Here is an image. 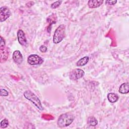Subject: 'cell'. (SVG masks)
Instances as JSON below:
<instances>
[{
	"mask_svg": "<svg viewBox=\"0 0 129 129\" xmlns=\"http://www.w3.org/2000/svg\"><path fill=\"white\" fill-rule=\"evenodd\" d=\"M75 116L70 112L61 114L57 120V125L59 127H64L70 125L74 121Z\"/></svg>",
	"mask_w": 129,
	"mask_h": 129,
	"instance_id": "1",
	"label": "cell"
},
{
	"mask_svg": "<svg viewBox=\"0 0 129 129\" xmlns=\"http://www.w3.org/2000/svg\"><path fill=\"white\" fill-rule=\"evenodd\" d=\"M23 95L26 99L32 102L39 110H43V108L40 99L34 93L30 90H26L24 92Z\"/></svg>",
	"mask_w": 129,
	"mask_h": 129,
	"instance_id": "2",
	"label": "cell"
},
{
	"mask_svg": "<svg viewBox=\"0 0 129 129\" xmlns=\"http://www.w3.org/2000/svg\"><path fill=\"white\" fill-rule=\"evenodd\" d=\"M65 26L63 24L59 25L55 30L53 37V42L54 44L60 42L65 37Z\"/></svg>",
	"mask_w": 129,
	"mask_h": 129,
	"instance_id": "3",
	"label": "cell"
},
{
	"mask_svg": "<svg viewBox=\"0 0 129 129\" xmlns=\"http://www.w3.org/2000/svg\"><path fill=\"white\" fill-rule=\"evenodd\" d=\"M27 62L30 65H39L43 63V59L37 54H31L27 58Z\"/></svg>",
	"mask_w": 129,
	"mask_h": 129,
	"instance_id": "4",
	"label": "cell"
},
{
	"mask_svg": "<svg viewBox=\"0 0 129 129\" xmlns=\"http://www.w3.org/2000/svg\"><path fill=\"white\" fill-rule=\"evenodd\" d=\"M85 74L84 71L80 69H76L70 72L69 77L72 80H77L82 78Z\"/></svg>",
	"mask_w": 129,
	"mask_h": 129,
	"instance_id": "5",
	"label": "cell"
},
{
	"mask_svg": "<svg viewBox=\"0 0 129 129\" xmlns=\"http://www.w3.org/2000/svg\"><path fill=\"white\" fill-rule=\"evenodd\" d=\"M11 15V11L8 7L6 6L2 7L0 8V22L6 21Z\"/></svg>",
	"mask_w": 129,
	"mask_h": 129,
	"instance_id": "6",
	"label": "cell"
},
{
	"mask_svg": "<svg viewBox=\"0 0 129 129\" xmlns=\"http://www.w3.org/2000/svg\"><path fill=\"white\" fill-rule=\"evenodd\" d=\"M17 38L19 43L23 46H25L27 44V40L24 31L19 29L17 32Z\"/></svg>",
	"mask_w": 129,
	"mask_h": 129,
	"instance_id": "7",
	"label": "cell"
},
{
	"mask_svg": "<svg viewBox=\"0 0 129 129\" xmlns=\"http://www.w3.org/2000/svg\"><path fill=\"white\" fill-rule=\"evenodd\" d=\"M13 60L14 61L18 64H21L23 60V55L19 50H15L14 51L12 56Z\"/></svg>",
	"mask_w": 129,
	"mask_h": 129,
	"instance_id": "8",
	"label": "cell"
},
{
	"mask_svg": "<svg viewBox=\"0 0 129 129\" xmlns=\"http://www.w3.org/2000/svg\"><path fill=\"white\" fill-rule=\"evenodd\" d=\"M0 52H1V62H3L7 60L8 55L9 52L8 51V48L5 46L0 47Z\"/></svg>",
	"mask_w": 129,
	"mask_h": 129,
	"instance_id": "9",
	"label": "cell"
},
{
	"mask_svg": "<svg viewBox=\"0 0 129 129\" xmlns=\"http://www.w3.org/2000/svg\"><path fill=\"white\" fill-rule=\"evenodd\" d=\"M102 0H90L88 2V6L89 8L95 9L99 7L103 3Z\"/></svg>",
	"mask_w": 129,
	"mask_h": 129,
	"instance_id": "10",
	"label": "cell"
},
{
	"mask_svg": "<svg viewBox=\"0 0 129 129\" xmlns=\"http://www.w3.org/2000/svg\"><path fill=\"white\" fill-rule=\"evenodd\" d=\"M118 91L119 93L124 94H127L129 92V85L128 83H124L122 84L119 88Z\"/></svg>",
	"mask_w": 129,
	"mask_h": 129,
	"instance_id": "11",
	"label": "cell"
},
{
	"mask_svg": "<svg viewBox=\"0 0 129 129\" xmlns=\"http://www.w3.org/2000/svg\"><path fill=\"white\" fill-rule=\"evenodd\" d=\"M107 99L111 103H115L118 100V96L114 93H109L107 95Z\"/></svg>",
	"mask_w": 129,
	"mask_h": 129,
	"instance_id": "12",
	"label": "cell"
},
{
	"mask_svg": "<svg viewBox=\"0 0 129 129\" xmlns=\"http://www.w3.org/2000/svg\"><path fill=\"white\" fill-rule=\"evenodd\" d=\"M89 56H84L82 58L80 59L77 62L76 65L78 67H82L86 65L89 61Z\"/></svg>",
	"mask_w": 129,
	"mask_h": 129,
	"instance_id": "13",
	"label": "cell"
},
{
	"mask_svg": "<svg viewBox=\"0 0 129 129\" xmlns=\"http://www.w3.org/2000/svg\"><path fill=\"white\" fill-rule=\"evenodd\" d=\"M87 123L91 126H95L98 124V121L94 116H90L87 119Z\"/></svg>",
	"mask_w": 129,
	"mask_h": 129,
	"instance_id": "14",
	"label": "cell"
},
{
	"mask_svg": "<svg viewBox=\"0 0 129 129\" xmlns=\"http://www.w3.org/2000/svg\"><path fill=\"white\" fill-rule=\"evenodd\" d=\"M9 125V121L7 118L3 119L1 122V126L2 128H6Z\"/></svg>",
	"mask_w": 129,
	"mask_h": 129,
	"instance_id": "15",
	"label": "cell"
},
{
	"mask_svg": "<svg viewBox=\"0 0 129 129\" xmlns=\"http://www.w3.org/2000/svg\"><path fill=\"white\" fill-rule=\"evenodd\" d=\"M61 3H62L61 1H57L56 2H54L53 3H52L51 5V6H50L51 8H52L53 9H55L58 8L61 5Z\"/></svg>",
	"mask_w": 129,
	"mask_h": 129,
	"instance_id": "16",
	"label": "cell"
},
{
	"mask_svg": "<svg viewBox=\"0 0 129 129\" xmlns=\"http://www.w3.org/2000/svg\"><path fill=\"white\" fill-rule=\"evenodd\" d=\"M9 95L8 92L4 89H1V96H7Z\"/></svg>",
	"mask_w": 129,
	"mask_h": 129,
	"instance_id": "17",
	"label": "cell"
},
{
	"mask_svg": "<svg viewBox=\"0 0 129 129\" xmlns=\"http://www.w3.org/2000/svg\"><path fill=\"white\" fill-rule=\"evenodd\" d=\"M39 50L41 52H46L47 51V48L46 46L42 45L40 47Z\"/></svg>",
	"mask_w": 129,
	"mask_h": 129,
	"instance_id": "18",
	"label": "cell"
},
{
	"mask_svg": "<svg viewBox=\"0 0 129 129\" xmlns=\"http://www.w3.org/2000/svg\"><path fill=\"white\" fill-rule=\"evenodd\" d=\"M106 3L109 5H115L116 3H117V1H114V0H112V1H105Z\"/></svg>",
	"mask_w": 129,
	"mask_h": 129,
	"instance_id": "19",
	"label": "cell"
}]
</instances>
